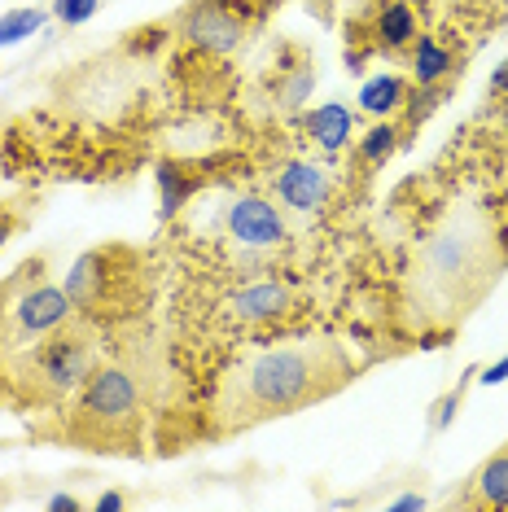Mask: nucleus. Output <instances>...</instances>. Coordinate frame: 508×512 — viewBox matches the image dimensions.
<instances>
[{"label": "nucleus", "instance_id": "7ed1b4c3", "mask_svg": "<svg viewBox=\"0 0 508 512\" xmlns=\"http://www.w3.org/2000/svg\"><path fill=\"white\" fill-rule=\"evenodd\" d=\"M136 412H141V381H136L132 368L110 364L97 368L84 381V399H79V425L88 434L114 438L119 429L136 425Z\"/></svg>", "mask_w": 508, "mask_h": 512}, {"label": "nucleus", "instance_id": "f8f14e48", "mask_svg": "<svg viewBox=\"0 0 508 512\" xmlns=\"http://www.w3.org/2000/svg\"><path fill=\"white\" fill-rule=\"evenodd\" d=\"M403 97H408V84H403L399 75H377V79H368V84L360 88V110L395 114L403 106Z\"/></svg>", "mask_w": 508, "mask_h": 512}, {"label": "nucleus", "instance_id": "393cba45", "mask_svg": "<svg viewBox=\"0 0 508 512\" xmlns=\"http://www.w3.org/2000/svg\"><path fill=\"white\" fill-rule=\"evenodd\" d=\"M49 508H53V512H79V499H71V495H53V499H49Z\"/></svg>", "mask_w": 508, "mask_h": 512}, {"label": "nucleus", "instance_id": "aec40b11", "mask_svg": "<svg viewBox=\"0 0 508 512\" xmlns=\"http://www.w3.org/2000/svg\"><path fill=\"white\" fill-rule=\"evenodd\" d=\"M101 0H53V18L66 22V27H79V22H88L97 14Z\"/></svg>", "mask_w": 508, "mask_h": 512}, {"label": "nucleus", "instance_id": "20e7f679", "mask_svg": "<svg viewBox=\"0 0 508 512\" xmlns=\"http://www.w3.org/2000/svg\"><path fill=\"white\" fill-rule=\"evenodd\" d=\"M27 368L31 377H40V386L49 394H66V390H79L84 381L92 377V355H88V342L75 333H49L36 351L27 355Z\"/></svg>", "mask_w": 508, "mask_h": 512}, {"label": "nucleus", "instance_id": "39448f33", "mask_svg": "<svg viewBox=\"0 0 508 512\" xmlns=\"http://www.w3.org/2000/svg\"><path fill=\"white\" fill-rule=\"evenodd\" d=\"M180 31L184 40H193L206 53H233L246 36V18L237 9H228L224 0H198V5L184 9Z\"/></svg>", "mask_w": 508, "mask_h": 512}, {"label": "nucleus", "instance_id": "ddd939ff", "mask_svg": "<svg viewBox=\"0 0 508 512\" xmlns=\"http://www.w3.org/2000/svg\"><path fill=\"white\" fill-rule=\"evenodd\" d=\"M377 36L386 49H403V44L417 40V18H412L408 5H386L377 18Z\"/></svg>", "mask_w": 508, "mask_h": 512}, {"label": "nucleus", "instance_id": "f3484780", "mask_svg": "<svg viewBox=\"0 0 508 512\" xmlns=\"http://www.w3.org/2000/svg\"><path fill=\"white\" fill-rule=\"evenodd\" d=\"M443 97L447 92L438 88V84H421V88H412L408 97H403V114H408V127H421L430 114L443 106Z\"/></svg>", "mask_w": 508, "mask_h": 512}, {"label": "nucleus", "instance_id": "5701e85b", "mask_svg": "<svg viewBox=\"0 0 508 512\" xmlns=\"http://www.w3.org/2000/svg\"><path fill=\"white\" fill-rule=\"evenodd\" d=\"M390 508H395V512H417V508H430V499H425V495H399Z\"/></svg>", "mask_w": 508, "mask_h": 512}, {"label": "nucleus", "instance_id": "0eeeda50", "mask_svg": "<svg viewBox=\"0 0 508 512\" xmlns=\"http://www.w3.org/2000/svg\"><path fill=\"white\" fill-rule=\"evenodd\" d=\"M228 232H233V241H241V246L268 250L285 241V219L263 197H237L233 211H228Z\"/></svg>", "mask_w": 508, "mask_h": 512}, {"label": "nucleus", "instance_id": "f257e3e1", "mask_svg": "<svg viewBox=\"0 0 508 512\" xmlns=\"http://www.w3.org/2000/svg\"><path fill=\"white\" fill-rule=\"evenodd\" d=\"M355 377L351 355L338 342H294L246 359L219 386L215 421L224 434L303 412V407L338 394Z\"/></svg>", "mask_w": 508, "mask_h": 512}, {"label": "nucleus", "instance_id": "dca6fc26", "mask_svg": "<svg viewBox=\"0 0 508 512\" xmlns=\"http://www.w3.org/2000/svg\"><path fill=\"white\" fill-rule=\"evenodd\" d=\"M158 189H163V219L176 215L184 206V197H189V180H184V171L176 167V162H158Z\"/></svg>", "mask_w": 508, "mask_h": 512}, {"label": "nucleus", "instance_id": "f03ea898", "mask_svg": "<svg viewBox=\"0 0 508 512\" xmlns=\"http://www.w3.org/2000/svg\"><path fill=\"white\" fill-rule=\"evenodd\" d=\"M504 272L500 241L478 206H456L443 228L425 241L417 263V302H434L430 320H456L487 294V285Z\"/></svg>", "mask_w": 508, "mask_h": 512}, {"label": "nucleus", "instance_id": "412c9836", "mask_svg": "<svg viewBox=\"0 0 508 512\" xmlns=\"http://www.w3.org/2000/svg\"><path fill=\"white\" fill-rule=\"evenodd\" d=\"M307 92H311V66H307V62H298V71L285 79V88H281V101H285V106H298V101H303Z\"/></svg>", "mask_w": 508, "mask_h": 512}, {"label": "nucleus", "instance_id": "a211bd4d", "mask_svg": "<svg viewBox=\"0 0 508 512\" xmlns=\"http://www.w3.org/2000/svg\"><path fill=\"white\" fill-rule=\"evenodd\" d=\"M469 377H478V368H469V372H465V381H460L456 390H447L443 399H434V403H430V429H434V434H443V429L456 421L460 403H465V390H469Z\"/></svg>", "mask_w": 508, "mask_h": 512}, {"label": "nucleus", "instance_id": "c85d7f7f", "mask_svg": "<svg viewBox=\"0 0 508 512\" xmlns=\"http://www.w3.org/2000/svg\"><path fill=\"white\" fill-rule=\"evenodd\" d=\"M504 219H508V202H504Z\"/></svg>", "mask_w": 508, "mask_h": 512}, {"label": "nucleus", "instance_id": "2eb2a0df", "mask_svg": "<svg viewBox=\"0 0 508 512\" xmlns=\"http://www.w3.org/2000/svg\"><path fill=\"white\" fill-rule=\"evenodd\" d=\"M40 27H44L40 9H9V14L0 18V49H5V44H18V40H31Z\"/></svg>", "mask_w": 508, "mask_h": 512}, {"label": "nucleus", "instance_id": "9b49d317", "mask_svg": "<svg viewBox=\"0 0 508 512\" xmlns=\"http://www.w3.org/2000/svg\"><path fill=\"white\" fill-rule=\"evenodd\" d=\"M473 499H478L482 508H508V451H500V456H491L487 464L478 469V477H473Z\"/></svg>", "mask_w": 508, "mask_h": 512}, {"label": "nucleus", "instance_id": "a878e982", "mask_svg": "<svg viewBox=\"0 0 508 512\" xmlns=\"http://www.w3.org/2000/svg\"><path fill=\"white\" fill-rule=\"evenodd\" d=\"M491 88L500 92V97H508V62H500V71L491 75Z\"/></svg>", "mask_w": 508, "mask_h": 512}, {"label": "nucleus", "instance_id": "bb28decb", "mask_svg": "<svg viewBox=\"0 0 508 512\" xmlns=\"http://www.w3.org/2000/svg\"><path fill=\"white\" fill-rule=\"evenodd\" d=\"M9 232H14V219H9L5 211H0V246H5V241H9Z\"/></svg>", "mask_w": 508, "mask_h": 512}, {"label": "nucleus", "instance_id": "6ab92c4d", "mask_svg": "<svg viewBox=\"0 0 508 512\" xmlns=\"http://www.w3.org/2000/svg\"><path fill=\"white\" fill-rule=\"evenodd\" d=\"M395 145H399V132H395V123H377L373 132L360 141V158L364 162H373V167H381L390 154H395Z\"/></svg>", "mask_w": 508, "mask_h": 512}, {"label": "nucleus", "instance_id": "9d476101", "mask_svg": "<svg viewBox=\"0 0 508 512\" xmlns=\"http://www.w3.org/2000/svg\"><path fill=\"white\" fill-rule=\"evenodd\" d=\"M307 132L316 145H325L329 154H338V149L351 141V114H346V106H338V101H329V106L307 114Z\"/></svg>", "mask_w": 508, "mask_h": 512}, {"label": "nucleus", "instance_id": "b1692460", "mask_svg": "<svg viewBox=\"0 0 508 512\" xmlns=\"http://www.w3.org/2000/svg\"><path fill=\"white\" fill-rule=\"evenodd\" d=\"M123 504H127V499H123L119 491H106V495H101V499H97V512H119Z\"/></svg>", "mask_w": 508, "mask_h": 512}, {"label": "nucleus", "instance_id": "4468645a", "mask_svg": "<svg viewBox=\"0 0 508 512\" xmlns=\"http://www.w3.org/2000/svg\"><path fill=\"white\" fill-rule=\"evenodd\" d=\"M447 71H452V53H447L438 40H417V53H412V75H417L421 84H438Z\"/></svg>", "mask_w": 508, "mask_h": 512}, {"label": "nucleus", "instance_id": "4be33fe9", "mask_svg": "<svg viewBox=\"0 0 508 512\" xmlns=\"http://www.w3.org/2000/svg\"><path fill=\"white\" fill-rule=\"evenodd\" d=\"M482 386H500V381H508V355L500 359V364H491V368H482Z\"/></svg>", "mask_w": 508, "mask_h": 512}, {"label": "nucleus", "instance_id": "cd10ccee", "mask_svg": "<svg viewBox=\"0 0 508 512\" xmlns=\"http://www.w3.org/2000/svg\"><path fill=\"white\" fill-rule=\"evenodd\" d=\"M0 302H5V294H0ZM0 316H5V307H0Z\"/></svg>", "mask_w": 508, "mask_h": 512}, {"label": "nucleus", "instance_id": "423d86ee", "mask_svg": "<svg viewBox=\"0 0 508 512\" xmlns=\"http://www.w3.org/2000/svg\"><path fill=\"white\" fill-rule=\"evenodd\" d=\"M71 311H75V302H71L66 289L36 285V289H27V294L14 302V329L22 337H49V333H57L66 320H71Z\"/></svg>", "mask_w": 508, "mask_h": 512}, {"label": "nucleus", "instance_id": "6e6552de", "mask_svg": "<svg viewBox=\"0 0 508 512\" xmlns=\"http://www.w3.org/2000/svg\"><path fill=\"white\" fill-rule=\"evenodd\" d=\"M276 193L294 211H320L329 197V176L320 167H311V162H290L281 171V180H276Z\"/></svg>", "mask_w": 508, "mask_h": 512}, {"label": "nucleus", "instance_id": "1a4fd4ad", "mask_svg": "<svg viewBox=\"0 0 508 512\" xmlns=\"http://www.w3.org/2000/svg\"><path fill=\"white\" fill-rule=\"evenodd\" d=\"M290 311V289L285 285H272V281H259V285H246L233 294V316L237 320H276Z\"/></svg>", "mask_w": 508, "mask_h": 512}]
</instances>
